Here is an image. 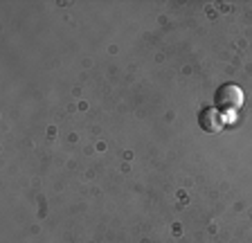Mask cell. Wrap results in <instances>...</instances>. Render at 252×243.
Returning <instances> with one entry per match:
<instances>
[{
	"mask_svg": "<svg viewBox=\"0 0 252 243\" xmlns=\"http://www.w3.org/2000/svg\"><path fill=\"white\" fill-rule=\"evenodd\" d=\"M214 101H216V108H219V111L234 113L243 106V90L234 84H225L216 90Z\"/></svg>",
	"mask_w": 252,
	"mask_h": 243,
	"instance_id": "1",
	"label": "cell"
},
{
	"mask_svg": "<svg viewBox=\"0 0 252 243\" xmlns=\"http://www.w3.org/2000/svg\"><path fill=\"white\" fill-rule=\"evenodd\" d=\"M225 115L219 111V108H205V111H200V117H198V124L200 128H203L205 133H210V135H214V133H220L223 131V126H225Z\"/></svg>",
	"mask_w": 252,
	"mask_h": 243,
	"instance_id": "2",
	"label": "cell"
}]
</instances>
